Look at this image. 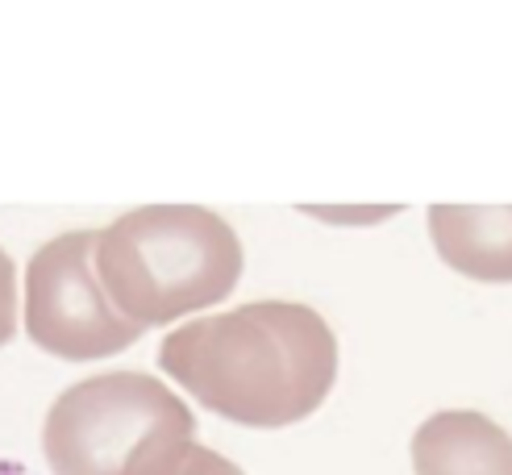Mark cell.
I'll use <instances>...</instances> for the list:
<instances>
[{
  "mask_svg": "<svg viewBox=\"0 0 512 475\" xmlns=\"http://www.w3.org/2000/svg\"><path fill=\"white\" fill-rule=\"evenodd\" d=\"M159 367L217 417L284 430L325 405L338 380V342L317 309L254 300L171 330Z\"/></svg>",
  "mask_w": 512,
  "mask_h": 475,
  "instance_id": "1",
  "label": "cell"
},
{
  "mask_svg": "<svg viewBox=\"0 0 512 475\" xmlns=\"http://www.w3.org/2000/svg\"><path fill=\"white\" fill-rule=\"evenodd\" d=\"M96 275L125 321L167 325L238 288L242 242L200 205H146L96 234Z\"/></svg>",
  "mask_w": 512,
  "mask_h": 475,
  "instance_id": "2",
  "label": "cell"
},
{
  "mask_svg": "<svg viewBox=\"0 0 512 475\" xmlns=\"http://www.w3.org/2000/svg\"><path fill=\"white\" fill-rule=\"evenodd\" d=\"M192 446V409L146 371L80 380L50 405L42 425L55 475H171Z\"/></svg>",
  "mask_w": 512,
  "mask_h": 475,
  "instance_id": "3",
  "label": "cell"
},
{
  "mask_svg": "<svg viewBox=\"0 0 512 475\" xmlns=\"http://www.w3.org/2000/svg\"><path fill=\"white\" fill-rule=\"evenodd\" d=\"M25 334L46 355L92 363L121 355L142 330L125 321L96 275V234L50 238L25 267Z\"/></svg>",
  "mask_w": 512,
  "mask_h": 475,
  "instance_id": "4",
  "label": "cell"
},
{
  "mask_svg": "<svg viewBox=\"0 0 512 475\" xmlns=\"http://www.w3.org/2000/svg\"><path fill=\"white\" fill-rule=\"evenodd\" d=\"M429 234L458 275L512 284V205H438L429 209Z\"/></svg>",
  "mask_w": 512,
  "mask_h": 475,
  "instance_id": "5",
  "label": "cell"
},
{
  "mask_svg": "<svg viewBox=\"0 0 512 475\" xmlns=\"http://www.w3.org/2000/svg\"><path fill=\"white\" fill-rule=\"evenodd\" d=\"M417 475H512V434L483 413H433L413 434Z\"/></svg>",
  "mask_w": 512,
  "mask_h": 475,
  "instance_id": "6",
  "label": "cell"
},
{
  "mask_svg": "<svg viewBox=\"0 0 512 475\" xmlns=\"http://www.w3.org/2000/svg\"><path fill=\"white\" fill-rule=\"evenodd\" d=\"M17 334V267L0 250V346H9Z\"/></svg>",
  "mask_w": 512,
  "mask_h": 475,
  "instance_id": "7",
  "label": "cell"
},
{
  "mask_svg": "<svg viewBox=\"0 0 512 475\" xmlns=\"http://www.w3.org/2000/svg\"><path fill=\"white\" fill-rule=\"evenodd\" d=\"M171 475H242V467L229 463L225 455H217V450H209V446H192Z\"/></svg>",
  "mask_w": 512,
  "mask_h": 475,
  "instance_id": "8",
  "label": "cell"
},
{
  "mask_svg": "<svg viewBox=\"0 0 512 475\" xmlns=\"http://www.w3.org/2000/svg\"><path fill=\"white\" fill-rule=\"evenodd\" d=\"M304 213L317 217V221H329V225H375L383 217H396L400 209L383 205V209H304Z\"/></svg>",
  "mask_w": 512,
  "mask_h": 475,
  "instance_id": "9",
  "label": "cell"
},
{
  "mask_svg": "<svg viewBox=\"0 0 512 475\" xmlns=\"http://www.w3.org/2000/svg\"><path fill=\"white\" fill-rule=\"evenodd\" d=\"M0 475H34V471H25V467L13 463V459H0Z\"/></svg>",
  "mask_w": 512,
  "mask_h": 475,
  "instance_id": "10",
  "label": "cell"
}]
</instances>
